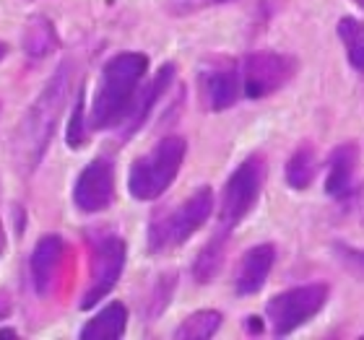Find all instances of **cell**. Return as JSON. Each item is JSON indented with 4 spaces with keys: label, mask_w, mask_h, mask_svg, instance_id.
I'll return each instance as SVG.
<instances>
[{
    "label": "cell",
    "mask_w": 364,
    "mask_h": 340,
    "mask_svg": "<svg viewBox=\"0 0 364 340\" xmlns=\"http://www.w3.org/2000/svg\"><path fill=\"white\" fill-rule=\"evenodd\" d=\"M266 185V159L260 153H252L232 172V177L224 185L219 203V221L221 229H232L242 224V219L255 208L260 192Z\"/></svg>",
    "instance_id": "5b68a950"
},
{
    "label": "cell",
    "mask_w": 364,
    "mask_h": 340,
    "mask_svg": "<svg viewBox=\"0 0 364 340\" xmlns=\"http://www.w3.org/2000/svg\"><path fill=\"white\" fill-rule=\"evenodd\" d=\"M0 338H16V333L14 330H8V327H3V330H0Z\"/></svg>",
    "instance_id": "d4e9b609"
},
{
    "label": "cell",
    "mask_w": 364,
    "mask_h": 340,
    "mask_svg": "<svg viewBox=\"0 0 364 340\" xmlns=\"http://www.w3.org/2000/svg\"><path fill=\"white\" fill-rule=\"evenodd\" d=\"M247 330H250V333H263V319H258V317H250L247 319Z\"/></svg>",
    "instance_id": "cb8c5ba5"
},
{
    "label": "cell",
    "mask_w": 364,
    "mask_h": 340,
    "mask_svg": "<svg viewBox=\"0 0 364 340\" xmlns=\"http://www.w3.org/2000/svg\"><path fill=\"white\" fill-rule=\"evenodd\" d=\"M227 239H229V231L227 229H221L219 234L211 236V242L205 244L203 250L196 255V263H193V278L205 286V283H211L216 275H219L221 265H224V257H227Z\"/></svg>",
    "instance_id": "2e32d148"
},
{
    "label": "cell",
    "mask_w": 364,
    "mask_h": 340,
    "mask_svg": "<svg viewBox=\"0 0 364 340\" xmlns=\"http://www.w3.org/2000/svg\"><path fill=\"white\" fill-rule=\"evenodd\" d=\"M146 70H149V57L144 53H120L105 62L94 99H91V130L120 128V122L125 120L136 99V91L144 84Z\"/></svg>",
    "instance_id": "7a4b0ae2"
},
{
    "label": "cell",
    "mask_w": 364,
    "mask_h": 340,
    "mask_svg": "<svg viewBox=\"0 0 364 340\" xmlns=\"http://www.w3.org/2000/svg\"><path fill=\"white\" fill-rule=\"evenodd\" d=\"M188 153V143L180 136L161 138L151 151L133 161L128 172V192L141 203H151L169 190V185L177 180Z\"/></svg>",
    "instance_id": "3957f363"
},
{
    "label": "cell",
    "mask_w": 364,
    "mask_h": 340,
    "mask_svg": "<svg viewBox=\"0 0 364 340\" xmlns=\"http://www.w3.org/2000/svg\"><path fill=\"white\" fill-rule=\"evenodd\" d=\"M338 37L346 47V57H349L351 68L364 76V26L357 18L343 16L338 21Z\"/></svg>",
    "instance_id": "ffe728a7"
},
{
    "label": "cell",
    "mask_w": 364,
    "mask_h": 340,
    "mask_svg": "<svg viewBox=\"0 0 364 340\" xmlns=\"http://www.w3.org/2000/svg\"><path fill=\"white\" fill-rule=\"evenodd\" d=\"M175 286H177L175 273H164V275L159 278V283L154 286L151 304H149V317H159L161 312L167 309L169 299H172V294H175Z\"/></svg>",
    "instance_id": "7402d4cb"
},
{
    "label": "cell",
    "mask_w": 364,
    "mask_h": 340,
    "mask_svg": "<svg viewBox=\"0 0 364 340\" xmlns=\"http://www.w3.org/2000/svg\"><path fill=\"white\" fill-rule=\"evenodd\" d=\"M273 263H276V247H273V244L263 242V244L250 247V250L242 255V260H240V268H237V275H235L237 294L240 296L258 294L260 288L266 286Z\"/></svg>",
    "instance_id": "4fadbf2b"
},
{
    "label": "cell",
    "mask_w": 364,
    "mask_h": 340,
    "mask_svg": "<svg viewBox=\"0 0 364 340\" xmlns=\"http://www.w3.org/2000/svg\"><path fill=\"white\" fill-rule=\"evenodd\" d=\"M6 55H8V45L6 42H0V60H6Z\"/></svg>",
    "instance_id": "484cf974"
},
{
    "label": "cell",
    "mask_w": 364,
    "mask_h": 340,
    "mask_svg": "<svg viewBox=\"0 0 364 340\" xmlns=\"http://www.w3.org/2000/svg\"><path fill=\"white\" fill-rule=\"evenodd\" d=\"M175 73H177L175 65H172V62H164V65L151 76V81H146V84L136 91V99H133V104H130L128 114H125V120H122L120 128H117L120 130V141H128L130 136H136L138 130L144 128V122L149 120V114H151V109L156 106V102H159V99L164 97V91L172 86Z\"/></svg>",
    "instance_id": "8fae6325"
},
{
    "label": "cell",
    "mask_w": 364,
    "mask_h": 340,
    "mask_svg": "<svg viewBox=\"0 0 364 340\" xmlns=\"http://www.w3.org/2000/svg\"><path fill=\"white\" fill-rule=\"evenodd\" d=\"M359 164V148L354 143H343L333 148V153L328 156V174H326V192L331 197H343L351 192L354 185V172Z\"/></svg>",
    "instance_id": "5bb4252c"
},
{
    "label": "cell",
    "mask_w": 364,
    "mask_h": 340,
    "mask_svg": "<svg viewBox=\"0 0 364 340\" xmlns=\"http://www.w3.org/2000/svg\"><path fill=\"white\" fill-rule=\"evenodd\" d=\"M70 76H73V62L63 60L37 97V102L26 109L23 120L18 122L11 148H14V164L21 174L34 172L45 156L47 146L55 136V128H58V120L65 109V102H68Z\"/></svg>",
    "instance_id": "6da1fadb"
},
{
    "label": "cell",
    "mask_w": 364,
    "mask_h": 340,
    "mask_svg": "<svg viewBox=\"0 0 364 340\" xmlns=\"http://www.w3.org/2000/svg\"><path fill=\"white\" fill-rule=\"evenodd\" d=\"M63 260H65V239L60 234H45L31 252V280H34V291L42 299H47L58 286L63 273Z\"/></svg>",
    "instance_id": "7c38bea8"
},
{
    "label": "cell",
    "mask_w": 364,
    "mask_h": 340,
    "mask_svg": "<svg viewBox=\"0 0 364 340\" xmlns=\"http://www.w3.org/2000/svg\"><path fill=\"white\" fill-rule=\"evenodd\" d=\"M73 203L81 213H102L114 203V164L99 156L86 164L73 185Z\"/></svg>",
    "instance_id": "30bf717a"
},
{
    "label": "cell",
    "mask_w": 364,
    "mask_h": 340,
    "mask_svg": "<svg viewBox=\"0 0 364 340\" xmlns=\"http://www.w3.org/2000/svg\"><path fill=\"white\" fill-rule=\"evenodd\" d=\"M58 47H60V39H58L53 21H47L42 16H34L26 23V31H23V53L34 57V60H42L47 55H53Z\"/></svg>",
    "instance_id": "e0dca14e"
},
{
    "label": "cell",
    "mask_w": 364,
    "mask_h": 340,
    "mask_svg": "<svg viewBox=\"0 0 364 340\" xmlns=\"http://www.w3.org/2000/svg\"><path fill=\"white\" fill-rule=\"evenodd\" d=\"M89 250H91V278L81 299V309H91L105 299L122 275L125 268V239L114 231L97 229L89 234Z\"/></svg>",
    "instance_id": "8992f818"
},
{
    "label": "cell",
    "mask_w": 364,
    "mask_h": 340,
    "mask_svg": "<svg viewBox=\"0 0 364 340\" xmlns=\"http://www.w3.org/2000/svg\"><path fill=\"white\" fill-rule=\"evenodd\" d=\"M3 247H6V236H3V231H0V255H3Z\"/></svg>",
    "instance_id": "4316f807"
},
{
    "label": "cell",
    "mask_w": 364,
    "mask_h": 340,
    "mask_svg": "<svg viewBox=\"0 0 364 340\" xmlns=\"http://www.w3.org/2000/svg\"><path fill=\"white\" fill-rule=\"evenodd\" d=\"M221 322H224L221 312L200 309V312H196V314H190V317L182 319L175 330V338L177 340H208L219 333Z\"/></svg>",
    "instance_id": "d6986e66"
},
{
    "label": "cell",
    "mask_w": 364,
    "mask_h": 340,
    "mask_svg": "<svg viewBox=\"0 0 364 340\" xmlns=\"http://www.w3.org/2000/svg\"><path fill=\"white\" fill-rule=\"evenodd\" d=\"M198 89L205 109L224 112L242 97V70L227 55H213L198 70Z\"/></svg>",
    "instance_id": "9c48e42d"
},
{
    "label": "cell",
    "mask_w": 364,
    "mask_h": 340,
    "mask_svg": "<svg viewBox=\"0 0 364 340\" xmlns=\"http://www.w3.org/2000/svg\"><path fill=\"white\" fill-rule=\"evenodd\" d=\"M125 325H128L125 304L112 302L86 322L81 330V340H117L125 335Z\"/></svg>",
    "instance_id": "9a60e30c"
},
{
    "label": "cell",
    "mask_w": 364,
    "mask_h": 340,
    "mask_svg": "<svg viewBox=\"0 0 364 340\" xmlns=\"http://www.w3.org/2000/svg\"><path fill=\"white\" fill-rule=\"evenodd\" d=\"M333 252L343 270H349L354 278L364 280V250H354L349 244H336Z\"/></svg>",
    "instance_id": "603a6c76"
},
{
    "label": "cell",
    "mask_w": 364,
    "mask_h": 340,
    "mask_svg": "<svg viewBox=\"0 0 364 340\" xmlns=\"http://www.w3.org/2000/svg\"><path fill=\"white\" fill-rule=\"evenodd\" d=\"M211 3H229V0H211Z\"/></svg>",
    "instance_id": "f1b7e54d"
},
{
    "label": "cell",
    "mask_w": 364,
    "mask_h": 340,
    "mask_svg": "<svg viewBox=\"0 0 364 340\" xmlns=\"http://www.w3.org/2000/svg\"><path fill=\"white\" fill-rule=\"evenodd\" d=\"M299 62L291 55L273 53V50H258L242 60V97L266 99L294 78Z\"/></svg>",
    "instance_id": "ba28073f"
},
{
    "label": "cell",
    "mask_w": 364,
    "mask_h": 340,
    "mask_svg": "<svg viewBox=\"0 0 364 340\" xmlns=\"http://www.w3.org/2000/svg\"><path fill=\"white\" fill-rule=\"evenodd\" d=\"M351 3H357L359 8H364V0H351Z\"/></svg>",
    "instance_id": "83f0119b"
},
{
    "label": "cell",
    "mask_w": 364,
    "mask_h": 340,
    "mask_svg": "<svg viewBox=\"0 0 364 340\" xmlns=\"http://www.w3.org/2000/svg\"><path fill=\"white\" fill-rule=\"evenodd\" d=\"M213 213V190L200 187L193 195L175 208V211L156 213L149 224V252L159 255V252L175 250L188 242Z\"/></svg>",
    "instance_id": "277c9868"
},
{
    "label": "cell",
    "mask_w": 364,
    "mask_h": 340,
    "mask_svg": "<svg viewBox=\"0 0 364 340\" xmlns=\"http://www.w3.org/2000/svg\"><path fill=\"white\" fill-rule=\"evenodd\" d=\"M328 294H331L328 283H304L273 296L266 307L273 335H291L312 317H318L326 309Z\"/></svg>",
    "instance_id": "52a82bcc"
},
{
    "label": "cell",
    "mask_w": 364,
    "mask_h": 340,
    "mask_svg": "<svg viewBox=\"0 0 364 340\" xmlns=\"http://www.w3.org/2000/svg\"><path fill=\"white\" fill-rule=\"evenodd\" d=\"M318 177V153L312 143H302L287 161V182L289 187L307 190Z\"/></svg>",
    "instance_id": "ac0fdd59"
},
{
    "label": "cell",
    "mask_w": 364,
    "mask_h": 340,
    "mask_svg": "<svg viewBox=\"0 0 364 340\" xmlns=\"http://www.w3.org/2000/svg\"><path fill=\"white\" fill-rule=\"evenodd\" d=\"M86 136H89V114H86V97H84V89H81L76 94L73 112H70L65 143H68L70 148H81V146L86 143Z\"/></svg>",
    "instance_id": "44dd1931"
}]
</instances>
